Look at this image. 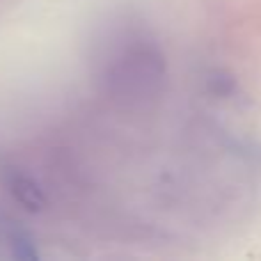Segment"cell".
I'll return each instance as SVG.
<instances>
[{
  "instance_id": "cell-2",
  "label": "cell",
  "mask_w": 261,
  "mask_h": 261,
  "mask_svg": "<svg viewBox=\"0 0 261 261\" xmlns=\"http://www.w3.org/2000/svg\"><path fill=\"white\" fill-rule=\"evenodd\" d=\"M3 184L7 188V193L14 197V202L21 204L25 211L39 213L46 208V195L39 188L35 179L30 174H25L18 167H5L3 170Z\"/></svg>"
},
{
  "instance_id": "cell-3",
  "label": "cell",
  "mask_w": 261,
  "mask_h": 261,
  "mask_svg": "<svg viewBox=\"0 0 261 261\" xmlns=\"http://www.w3.org/2000/svg\"><path fill=\"white\" fill-rule=\"evenodd\" d=\"M5 243L9 248V254L16 259H37L39 252L35 248V241L30 239L28 231H23L21 227H9L5 231Z\"/></svg>"
},
{
  "instance_id": "cell-1",
  "label": "cell",
  "mask_w": 261,
  "mask_h": 261,
  "mask_svg": "<svg viewBox=\"0 0 261 261\" xmlns=\"http://www.w3.org/2000/svg\"><path fill=\"white\" fill-rule=\"evenodd\" d=\"M106 90L122 103H147L161 94L165 83V58L161 48L144 39H128L110 58Z\"/></svg>"
}]
</instances>
